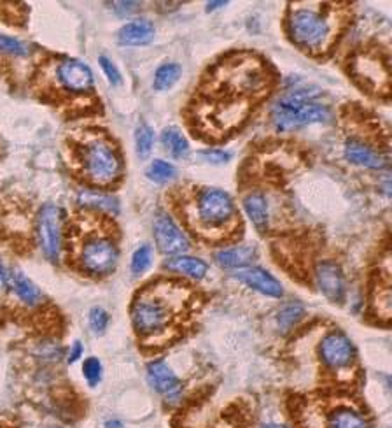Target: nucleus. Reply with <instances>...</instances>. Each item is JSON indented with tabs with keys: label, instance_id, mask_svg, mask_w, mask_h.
<instances>
[{
	"label": "nucleus",
	"instance_id": "obj_1",
	"mask_svg": "<svg viewBox=\"0 0 392 428\" xmlns=\"http://www.w3.org/2000/svg\"><path fill=\"white\" fill-rule=\"evenodd\" d=\"M184 293H188L186 286H175L170 282L152 285L140 292L130 309L137 336L142 341H155L167 336L186 304Z\"/></svg>",
	"mask_w": 392,
	"mask_h": 428
},
{
	"label": "nucleus",
	"instance_id": "obj_2",
	"mask_svg": "<svg viewBox=\"0 0 392 428\" xmlns=\"http://www.w3.org/2000/svg\"><path fill=\"white\" fill-rule=\"evenodd\" d=\"M74 262L77 269L89 278H107L118 267V243L109 232L91 230L81 236L79 243L74 246Z\"/></svg>",
	"mask_w": 392,
	"mask_h": 428
},
{
	"label": "nucleus",
	"instance_id": "obj_3",
	"mask_svg": "<svg viewBox=\"0 0 392 428\" xmlns=\"http://www.w3.org/2000/svg\"><path fill=\"white\" fill-rule=\"evenodd\" d=\"M330 120V109L317 102L315 93L293 90L279 100L271 109V121L279 132H293L312 123Z\"/></svg>",
	"mask_w": 392,
	"mask_h": 428
},
{
	"label": "nucleus",
	"instance_id": "obj_4",
	"mask_svg": "<svg viewBox=\"0 0 392 428\" xmlns=\"http://www.w3.org/2000/svg\"><path fill=\"white\" fill-rule=\"evenodd\" d=\"M335 21L327 9L296 7L287 18V32L294 44L307 51H324L335 33Z\"/></svg>",
	"mask_w": 392,
	"mask_h": 428
},
{
	"label": "nucleus",
	"instance_id": "obj_5",
	"mask_svg": "<svg viewBox=\"0 0 392 428\" xmlns=\"http://www.w3.org/2000/svg\"><path fill=\"white\" fill-rule=\"evenodd\" d=\"M81 167L86 180L106 186L114 183L121 176V160L109 141L93 137L81 148Z\"/></svg>",
	"mask_w": 392,
	"mask_h": 428
},
{
	"label": "nucleus",
	"instance_id": "obj_6",
	"mask_svg": "<svg viewBox=\"0 0 392 428\" xmlns=\"http://www.w3.org/2000/svg\"><path fill=\"white\" fill-rule=\"evenodd\" d=\"M195 218L198 229L205 232H224L235 223L233 199L224 190L205 188L196 199Z\"/></svg>",
	"mask_w": 392,
	"mask_h": 428
},
{
	"label": "nucleus",
	"instance_id": "obj_7",
	"mask_svg": "<svg viewBox=\"0 0 392 428\" xmlns=\"http://www.w3.org/2000/svg\"><path fill=\"white\" fill-rule=\"evenodd\" d=\"M317 355L326 371L345 372L350 371L356 363L357 349L347 334H343L342 330H331L320 339Z\"/></svg>",
	"mask_w": 392,
	"mask_h": 428
},
{
	"label": "nucleus",
	"instance_id": "obj_8",
	"mask_svg": "<svg viewBox=\"0 0 392 428\" xmlns=\"http://www.w3.org/2000/svg\"><path fill=\"white\" fill-rule=\"evenodd\" d=\"M35 236L44 256L53 263L60 262L63 251V218L60 207L47 204L39 211Z\"/></svg>",
	"mask_w": 392,
	"mask_h": 428
},
{
	"label": "nucleus",
	"instance_id": "obj_9",
	"mask_svg": "<svg viewBox=\"0 0 392 428\" xmlns=\"http://www.w3.org/2000/svg\"><path fill=\"white\" fill-rule=\"evenodd\" d=\"M313 279L319 292L330 300L331 304H342L347 295L345 274L340 263L333 260H320L313 270Z\"/></svg>",
	"mask_w": 392,
	"mask_h": 428
},
{
	"label": "nucleus",
	"instance_id": "obj_10",
	"mask_svg": "<svg viewBox=\"0 0 392 428\" xmlns=\"http://www.w3.org/2000/svg\"><path fill=\"white\" fill-rule=\"evenodd\" d=\"M155 241L158 246L159 251L163 255L170 256L186 255L191 243H189L188 236L184 234V230L174 221L168 214H159L155 221Z\"/></svg>",
	"mask_w": 392,
	"mask_h": 428
},
{
	"label": "nucleus",
	"instance_id": "obj_11",
	"mask_svg": "<svg viewBox=\"0 0 392 428\" xmlns=\"http://www.w3.org/2000/svg\"><path fill=\"white\" fill-rule=\"evenodd\" d=\"M56 79L65 92L79 95L93 88V72L88 65L79 60H63L56 67Z\"/></svg>",
	"mask_w": 392,
	"mask_h": 428
},
{
	"label": "nucleus",
	"instance_id": "obj_12",
	"mask_svg": "<svg viewBox=\"0 0 392 428\" xmlns=\"http://www.w3.org/2000/svg\"><path fill=\"white\" fill-rule=\"evenodd\" d=\"M147 381L167 402H177L182 397V381L165 360H155L149 363Z\"/></svg>",
	"mask_w": 392,
	"mask_h": 428
},
{
	"label": "nucleus",
	"instance_id": "obj_13",
	"mask_svg": "<svg viewBox=\"0 0 392 428\" xmlns=\"http://www.w3.org/2000/svg\"><path fill=\"white\" fill-rule=\"evenodd\" d=\"M323 428H371V422L357 405L338 402L324 411Z\"/></svg>",
	"mask_w": 392,
	"mask_h": 428
},
{
	"label": "nucleus",
	"instance_id": "obj_14",
	"mask_svg": "<svg viewBox=\"0 0 392 428\" xmlns=\"http://www.w3.org/2000/svg\"><path fill=\"white\" fill-rule=\"evenodd\" d=\"M233 279H237L242 285L249 286L254 292L261 293V295L274 297V299H280L284 295L282 282L279 281L275 275H271L268 270L261 269V267H244V269L233 270Z\"/></svg>",
	"mask_w": 392,
	"mask_h": 428
},
{
	"label": "nucleus",
	"instance_id": "obj_15",
	"mask_svg": "<svg viewBox=\"0 0 392 428\" xmlns=\"http://www.w3.org/2000/svg\"><path fill=\"white\" fill-rule=\"evenodd\" d=\"M256 256H257L256 246L238 244V246H231V248L219 249V251L214 255V260L221 269L238 270L251 265V262H254Z\"/></svg>",
	"mask_w": 392,
	"mask_h": 428
},
{
	"label": "nucleus",
	"instance_id": "obj_16",
	"mask_svg": "<svg viewBox=\"0 0 392 428\" xmlns=\"http://www.w3.org/2000/svg\"><path fill=\"white\" fill-rule=\"evenodd\" d=\"M6 286H9L13 290L14 295L18 297L20 302H23L25 306L35 307L43 302V293L37 288V285L25 275L21 270H9L6 275Z\"/></svg>",
	"mask_w": 392,
	"mask_h": 428
},
{
	"label": "nucleus",
	"instance_id": "obj_17",
	"mask_svg": "<svg viewBox=\"0 0 392 428\" xmlns=\"http://www.w3.org/2000/svg\"><path fill=\"white\" fill-rule=\"evenodd\" d=\"M165 269L168 273L179 274L182 278H189L193 281H201L208 273V265L203 260L189 255L170 256L165 262Z\"/></svg>",
	"mask_w": 392,
	"mask_h": 428
},
{
	"label": "nucleus",
	"instance_id": "obj_18",
	"mask_svg": "<svg viewBox=\"0 0 392 428\" xmlns=\"http://www.w3.org/2000/svg\"><path fill=\"white\" fill-rule=\"evenodd\" d=\"M155 25L149 20H135L123 25L118 32V40L123 46H144L155 39Z\"/></svg>",
	"mask_w": 392,
	"mask_h": 428
},
{
	"label": "nucleus",
	"instance_id": "obj_19",
	"mask_svg": "<svg viewBox=\"0 0 392 428\" xmlns=\"http://www.w3.org/2000/svg\"><path fill=\"white\" fill-rule=\"evenodd\" d=\"M345 158L354 165L366 167V169H382V167H386V160L376 153L373 148L366 146L359 141H349L345 144Z\"/></svg>",
	"mask_w": 392,
	"mask_h": 428
},
{
	"label": "nucleus",
	"instance_id": "obj_20",
	"mask_svg": "<svg viewBox=\"0 0 392 428\" xmlns=\"http://www.w3.org/2000/svg\"><path fill=\"white\" fill-rule=\"evenodd\" d=\"M244 209L252 221V225L259 232H267L268 225H270V207H268L267 197L259 192L251 193V195L245 197Z\"/></svg>",
	"mask_w": 392,
	"mask_h": 428
},
{
	"label": "nucleus",
	"instance_id": "obj_21",
	"mask_svg": "<svg viewBox=\"0 0 392 428\" xmlns=\"http://www.w3.org/2000/svg\"><path fill=\"white\" fill-rule=\"evenodd\" d=\"M79 204L84 207H91L95 211H103L109 214H118L119 204L114 197L106 195V193L93 192V190H84L79 193Z\"/></svg>",
	"mask_w": 392,
	"mask_h": 428
},
{
	"label": "nucleus",
	"instance_id": "obj_22",
	"mask_svg": "<svg viewBox=\"0 0 392 428\" xmlns=\"http://www.w3.org/2000/svg\"><path fill=\"white\" fill-rule=\"evenodd\" d=\"M163 146L174 158H186L189 153V143L184 137V133L177 126H168L162 133Z\"/></svg>",
	"mask_w": 392,
	"mask_h": 428
},
{
	"label": "nucleus",
	"instance_id": "obj_23",
	"mask_svg": "<svg viewBox=\"0 0 392 428\" xmlns=\"http://www.w3.org/2000/svg\"><path fill=\"white\" fill-rule=\"evenodd\" d=\"M305 306L301 302H289L286 304L277 312V327L284 334L291 332L301 319L305 318Z\"/></svg>",
	"mask_w": 392,
	"mask_h": 428
},
{
	"label": "nucleus",
	"instance_id": "obj_24",
	"mask_svg": "<svg viewBox=\"0 0 392 428\" xmlns=\"http://www.w3.org/2000/svg\"><path fill=\"white\" fill-rule=\"evenodd\" d=\"M182 74V67L179 63H165L159 67L155 74V88L158 92L170 90L175 83L179 81Z\"/></svg>",
	"mask_w": 392,
	"mask_h": 428
},
{
	"label": "nucleus",
	"instance_id": "obj_25",
	"mask_svg": "<svg viewBox=\"0 0 392 428\" xmlns=\"http://www.w3.org/2000/svg\"><path fill=\"white\" fill-rule=\"evenodd\" d=\"M147 177L155 183H168L175 177V167L165 160H155L147 169Z\"/></svg>",
	"mask_w": 392,
	"mask_h": 428
},
{
	"label": "nucleus",
	"instance_id": "obj_26",
	"mask_svg": "<svg viewBox=\"0 0 392 428\" xmlns=\"http://www.w3.org/2000/svg\"><path fill=\"white\" fill-rule=\"evenodd\" d=\"M152 263V249L151 246L142 244L140 248L135 249L132 256V273L140 275L144 273H147L149 267Z\"/></svg>",
	"mask_w": 392,
	"mask_h": 428
},
{
	"label": "nucleus",
	"instance_id": "obj_27",
	"mask_svg": "<svg viewBox=\"0 0 392 428\" xmlns=\"http://www.w3.org/2000/svg\"><path fill=\"white\" fill-rule=\"evenodd\" d=\"M135 143H137V155H139L140 158H147L152 150V144H155V132H152L151 126L140 125L139 128H137Z\"/></svg>",
	"mask_w": 392,
	"mask_h": 428
},
{
	"label": "nucleus",
	"instance_id": "obj_28",
	"mask_svg": "<svg viewBox=\"0 0 392 428\" xmlns=\"http://www.w3.org/2000/svg\"><path fill=\"white\" fill-rule=\"evenodd\" d=\"M102 374H103L102 362H100L96 356H89V358L84 360L83 375L89 386H99V383L102 381Z\"/></svg>",
	"mask_w": 392,
	"mask_h": 428
},
{
	"label": "nucleus",
	"instance_id": "obj_29",
	"mask_svg": "<svg viewBox=\"0 0 392 428\" xmlns=\"http://www.w3.org/2000/svg\"><path fill=\"white\" fill-rule=\"evenodd\" d=\"M88 322H89V329H91L96 336H100V334L106 332L107 327H109L111 316L103 307H93L91 311H89Z\"/></svg>",
	"mask_w": 392,
	"mask_h": 428
},
{
	"label": "nucleus",
	"instance_id": "obj_30",
	"mask_svg": "<svg viewBox=\"0 0 392 428\" xmlns=\"http://www.w3.org/2000/svg\"><path fill=\"white\" fill-rule=\"evenodd\" d=\"M0 51L2 53H11V55H25V48L20 40L13 39V37L0 35Z\"/></svg>",
	"mask_w": 392,
	"mask_h": 428
},
{
	"label": "nucleus",
	"instance_id": "obj_31",
	"mask_svg": "<svg viewBox=\"0 0 392 428\" xmlns=\"http://www.w3.org/2000/svg\"><path fill=\"white\" fill-rule=\"evenodd\" d=\"M100 65H102L103 72H106V76L109 77L111 84H119L121 83V74H119L118 67L112 63L107 57H100Z\"/></svg>",
	"mask_w": 392,
	"mask_h": 428
},
{
	"label": "nucleus",
	"instance_id": "obj_32",
	"mask_svg": "<svg viewBox=\"0 0 392 428\" xmlns=\"http://www.w3.org/2000/svg\"><path fill=\"white\" fill-rule=\"evenodd\" d=\"M200 156L205 160V162H211V163H224L231 158L230 153H226V151H221V150H205L201 151Z\"/></svg>",
	"mask_w": 392,
	"mask_h": 428
},
{
	"label": "nucleus",
	"instance_id": "obj_33",
	"mask_svg": "<svg viewBox=\"0 0 392 428\" xmlns=\"http://www.w3.org/2000/svg\"><path fill=\"white\" fill-rule=\"evenodd\" d=\"M83 353H84L83 344H81L79 341H76V342H74L72 346H70L69 358H67V362H69V363H76L77 360H79V358H83Z\"/></svg>",
	"mask_w": 392,
	"mask_h": 428
},
{
	"label": "nucleus",
	"instance_id": "obj_34",
	"mask_svg": "<svg viewBox=\"0 0 392 428\" xmlns=\"http://www.w3.org/2000/svg\"><path fill=\"white\" fill-rule=\"evenodd\" d=\"M106 428H125V425H123L119 419H107L106 425H103Z\"/></svg>",
	"mask_w": 392,
	"mask_h": 428
},
{
	"label": "nucleus",
	"instance_id": "obj_35",
	"mask_svg": "<svg viewBox=\"0 0 392 428\" xmlns=\"http://www.w3.org/2000/svg\"><path fill=\"white\" fill-rule=\"evenodd\" d=\"M6 275H7V270L4 269L2 262H0V282H4V285H6Z\"/></svg>",
	"mask_w": 392,
	"mask_h": 428
},
{
	"label": "nucleus",
	"instance_id": "obj_36",
	"mask_svg": "<svg viewBox=\"0 0 392 428\" xmlns=\"http://www.w3.org/2000/svg\"><path fill=\"white\" fill-rule=\"evenodd\" d=\"M207 6H208V11H211V9H218L219 6H226V2H212V4L208 2Z\"/></svg>",
	"mask_w": 392,
	"mask_h": 428
},
{
	"label": "nucleus",
	"instance_id": "obj_37",
	"mask_svg": "<svg viewBox=\"0 0 392 428\" xmlns=\"http://www.w3.org/2000/svg\"><path fill=\"white\" fill-rule=\"evenodd\" d=\"M263 428H287V427L279 425V423H268V425H264Z\"/></svg>",
	"mask_w": 392,
	"mask_h": 428
},
{
	"label": "nucleus",
	"instance_id": "obj_38",
	"mask_svg": "<svg viewBox=\"0 0 392 428\" xmlns=\"http://www.w3.org/2000/svg\"><path fill=\"white\" fill-rule=\"evenodd\" d=\"M50 428H60V427H50Z\"/></svg>",
	"mask_w": 392,
	"mask_h": 428
}]
</instances>
